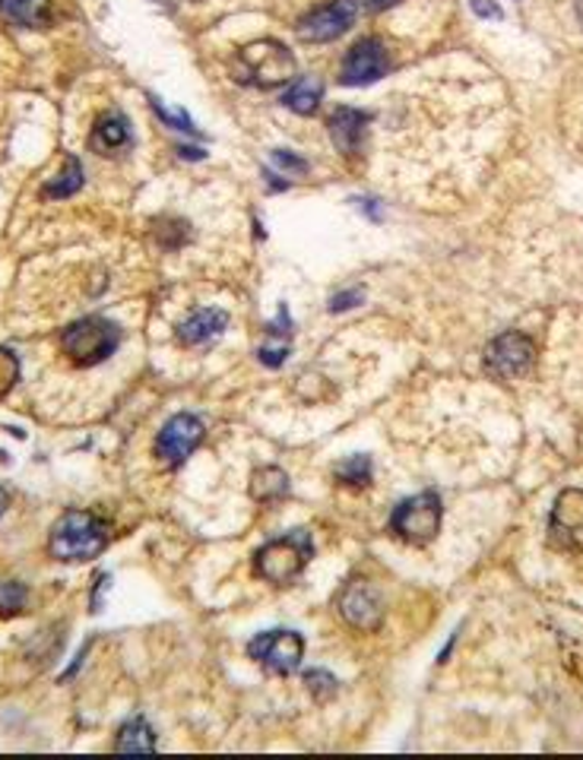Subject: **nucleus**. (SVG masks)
I'll return each mask as SVG.
<instances>
[{
    "label": "nucleus",
    "mask_w": 583,
    "mask_h": 760,
    "mask_svg": "<svg viewBox=\"0 0 583 760\" xmlns=\"http://www.w3.org/2000/svg\"><path fill=\"white\" fill-rule=\"evenodd\" d=\"M311 558V536L305 529L289 533L282 539H273L270 546H264L254 554V571L257 577H264L267 583L285 586L302 574V568Z\"/></svg>",
    "instance_id": "7ed1b4c3"
},
{
    "label": "nucleus",
    "mask_w": 583,
    "mask_h": 760,
    "mask_svg": "<svg viewBox=\"0 0 583 760\" xmlns=\"http://www.w3.org/2000/svg\"><path fill=\"white\" fill-rule=\"evenodd\" d=\"M473 10L486 20H501V7L491 3V0H473Z\"/></svg>",
    "instance_id": "c85d7f7f"
},
{
    "label": "nucleus",
    "mask_w": 583,
    "mask_h": 760,
    "mask_svg": "<svg viewBox=\"0 0 583 760\" xmlns=\"http://www.w3.org/2000/svg\"><path fill=\"white\" fill-rule=\"evenodd\" d=\"M549 539L561 551H583V491L564 488L549 519Z\"/></svg>",
    "instance_id": "6e6552de"
},
{
    "label": "nucleus",
    "mask_w": 583,
    "mask_h": 760,
    "mask_svg": "<svg viewBox=\"0 0 583 760\" xmlns=\"http://www.w3.org/2000/svg\"><path fill=\"white\" fill-rule=\"evenodd\" d=\"M26 586L23 583H0V618H10V615H20L26 608Z\"/></svg>",
    "instance_id": "5701e85b"
},
{
    "label": "nucleus",
    "mask_w": 583,
    "mask_h": 760,
    "mask_svg": "<svg viewBox=\"0 0 583 760\" xmlns=\"http://www.w3.org/2000/svg\"><path fill=\"white\" fill-rule=\"evenodd\" d=\"M20 381V362L10 349H0V396H7Z\"/></svg>",
    "instance_id": "b1692460"
},
{
    "label": "nucleus",
    "mask_w": 583,
    "mask_h": 760,
    "mask_svg": "<svg viewBox=\"0 0 583 760\" xmlns=\"http://www.w3.org/2000/svg\"><path fill=\"white\" fill-rule=\"evenodd\" d=\"M305 681H307V688H311L314 694H320V698L337 694V678H334V675H327V671H307Z\"/></svg>",
    "instance_id": "a878e982"
},
{
    "label": "nucleus",
    "mask_w": 583,
    "mask_h": 760,
    "mask_svg": "<svg viewBox=\"0 0 583 760\" xmlns=\"http://www.w3.org/2000/svg\"><path fill=\"white\" fill-rule=\"evenodd\" d=\"M355 304H362V292H342V295H334L330 311L339 314V311H349V307H355Z\"/></svg>",
    "instance_id": "cd10ccee"
},
{
    "label": "nucleus",
    "mask_w": 583,
    "mask_h": 760,
    "mask_svg": "<svg viewBox=\"0 0 583 760\" xmlns=\"http://www.w3.org/2000/svg\"><path fill=\"white\" fill-rule=\"evenodd\" d=\"M267 346H260V362L267 367H279L289 355V342H292V330H289V314L285 307L279 311V320L273 327H267Z\"/></svg>",
    "instance_id": "a211bd4d"
},
{
    "label": "nucleus",
    "mask_w": 583,
    "mask_h": 760,
    "mask_svg": "<svg viewBox=\"0 0 583 760\" xmlns=\"http://www.w3.org/2000/svg\"><path fill=\"white\" fill-rule=\"evenodd\" d=\"M203 441V425L200 419L194 416H175L168 419L165 428L159 431V441H155V456L168 466H182L190 451H197V444Z\"/></svg>",
    "instance_id": "9b49d317"
},
{
    "label": "nucleus",
    "mask_w": 583,
    "mask_h": 760,
    "mask_svg": "<svg viewBox=\"0 0 583 760\" xmlns=\"http://www.w3.org/2000/svg\"><path fill=\"white\" fill-rule=\"evenodd\" d=\"M337 479L339 482H346V486H369L371 479V459L369 456H352V459H346V463H339L337 466Z\"/></svg>",
    "instance_id": "4be33fe9"
},
{
    "label": "nucleus",
    "mask_w": 583,
    "mask_h": 760,
    "mask_svg": "<svg viewBox=\"0 0 583 760\" xmlns=\"http://www.w3.org/2000/svg\"><path fill=\"white\" fill-rule=\"evenodd\" d=\"M225 324H229V314H225V311H219V307H203V311H194L185 324L178 327V339H182L185 346H200V342H207V339L222 334Z\"/></svg>",
    "instance_id": "4468645a"
},
{
    "label": "nucleus",
    "mask_w": 583,
    "mask_h": 760,
    "mask_svg": "<svg viewBox=\"0 0 583 760\" xmlns=\"http://www.w3.org/2000/svg\"><path fill=\"white\" fill-rule=\"evenodd\" d=\"M250 494L257 501H277V498H285L289 494V476L277 469V466H267V469H257L250 476Z\"/></svg>",
    "instance_id": "aec40b11"
},
{
    "label": "nucleus",
    "mask_w": 583,
    "mask_h": 760,
    "mask_svg": "<svg viewBox=\"0 0 583 760\" xmlns=\"http://www.w3.org/2000/svg\"><path fill=\"white\" fill-rule=\"evenodd\" d=\"M115 748H118L121 755H153L155 738L153 729L147 726V720H130V723H124L121 732H118Z\"/></svg>",
    "instance_id": "6ab92c4d"
},
{
    "label": "nucleus",
    "mask_w": 583,
    "mask_h": 760,
    "mask_svg": "<svg viewBox=\"0 0 583 760\" xmlns=\"http://www.w3.org/2000/svg\"><path fill=\"white\" fill-rule=\"evenodd\" d=\"M292 77H295V58L279 42H270V38L254 42V45L242 48V55H238V77L235 80H242V83L273 90Z\"/></svg>",
    "instance_id": "f03ea898"
},
{
    "label": "nucleus",
    "mask_w": 583,
    "mask_h": 760,
    "mask_svg": "<svg viewBox=\"0 0 583 760\" xmlns=\"http://www.w3.org/2000/svg\"><path fill=\"white\" fill-rule=\"evenodd\" d=\"M7 507H10V494H7V491L0 488V517L7 514Z\"/></svg>",
    "instance_id": "7c9ffc66"
},
{
    "label": "nucleus",
    "mask_w": 583,
    "mask_h": 760,
    "mask_svg": "<svg viewBox=\"0 0 583 760\" xmlns=\"http://www.w3.org/2000/svg\"><path fill=\"white\" fill-rule=\"evenodd\" d=\"M390 529L397 533L399 539H406L412 546H429L431 539L441 533V501H438V494L425 491V494L406 498L390 517Z\"/></svg>",
    "instance_id": "39448f33"
},
{
    "label": "nucleus",
    "mask_w": 583,
    "mask_h": 760,
    "mask_svg": "<svg viewBox=\"0 0 583 760\" xmlns=\"http://www.w3.org/2000/svg\"><path fill=\"white\" fill-rule=\"evenodd\" d=\"M362 3L359 0H330L327 7H317L299 23V38L305 42H330L349 30L359 16Z\"/></svg>",
    "instance_id": "9d476101"
},
{
    "label": "nucleus",
    "mask_w": 583,
    "mask_h": 760,
    "mask_svg": "<svg viewBox=\"0 0 583 760\" xmlns=\"http://www.w3.org/2000/svg\"><path fill=\"white\" fill-rule=\"evenodd\" d=\"M536 362V346L523 334H501L486 349V371L498 381H517Z\"/></svg>",
    "instance_id": "423d86ee"
},
{
    "label": "nucleus",
    "mask_w": 583,
    "mask_h": 760,
    "mask_svg": "<svg viewBox=\"0 0 583 760\" xmlns=\"http://www.w3.org/2000/svg\"><path fill=\"white\" fill-rule=\"evenodd\" d=\"M127 143H130V130H127V121H124L121 115H102L95 121L93 133H90V147L98 155H115Z\"/></svg>",
    "instance_id": "dca6fc26"
},
{
    "label": "nucleus",
    "mask_w": 583,
    "mask_h": 760,
    "mask_svg": "<svg viewBox=\"0 0 583 760\" xmlns=\"http://www.w3.org/2000/svg\"><path fill=\"white\" fill-rule=\"evenodd\" d=\"M112 533H108V523H102L93 514L86 511H67L55 526H51V536H48V551L51 558L58 561H90L95 554H102L105 546H108Z\"/></svg>",
    "instance_id": "f257e3e1"
},
{
    "label": "nucleus",
    "mask_w": 583,
    "mask_h": 760,
    "mask_svg": "<svg viewBox=\"0 0 583 760\" xmlns=\"http://www.w3.org/2000/svg\"><path fill=\"white\" fill-rule=\"evenodd\" d=\"M339 611L359 631H377L384 621V603H381L377 589L369 586L365 580H352L346 586V593L339 596Z\"/></svg>",
    "instance_id": "f8f14e48"
},
{
    "label": "nucleus",
    "mask_w": 583,
    "mask_h": 760,
    "mask_svg": "<svg viewBox=\"0 0 583 760\" xmlns=\"http://www.w3.org/2000/svg\"><path fill=\"white\" fill-rule=\"evenodd\" d=\"M387 70H390L387 48L377 38H362L349 48L339 80L346 86H369V83H377Z\"/></svg>",
    "instance_id": "1a4fd4ad"
},
{
    "label": "nucleus",
    "mask_w": 583,
    "mask_h": 760,
    "mask_svg": "<svg viewBox=\"0 0 583 760\" xmlns=\"http://www.w3.org/2000/svg\"><path fill=\"white\" fill-rule=\"evenodd\" d=\"M153 112L159 115V121H165L168 127H175V130H185V133H197V127H194V121H190L187 115L162 108V102H155V98H153Z\"/></svg>",
    "instance_id": "393cba45"
},
{
    "label": "nucleus",
    "mask_w": 583,
    "mask_h": 760,
    "mask_svg": "<svg viewBox=\"0 0 583 760\" xmlns=\"http://www.w3.org/2000/svg\"><path fill=\"white\" fill-rule=\"evenodd\" d=\"M118 327L105 317H83L77 324H70L61 336L63 352L70 355L73 365H98L105 362L115 346H118Z\"/></svg>",
    "instance_id": "20e7f679"
},
{
    "label": "nucleus",
    "mask_w": 583,
    "mask_h": 760,
    "mask_svg": "<svg viewBox=\"0 0 583 760\" xmlns=\"http://www.w3.org/2000/svg\"><path fill=\"white\" fill-rule=\"evenodd\" d=\"M0 16L23 30H42L51 20V0H0Z\"/></svg>",
    "instance_id": "2eb2a0df"
},
{
    "label": "nucleus",
    "mask_w": 583,
    "mask_h": 760,
    "mask_svg": "<svg viewBox=\"0 0 583 760\" xmlns=\"http://www.w3.org/2000/svg\"><path fill=\"white\" fill-rule=\"evenodd\" d=\"M330 127V137H334V147L346 155H355L362 152V143H365V127H369V115L359 112V108H337L334 118L327 121Z\"/></svg>",
    "instance_id": "ddd939ff"
},
{
    "label": "nucleus",
    "mask_w": 583,
    "mask_h": 760,
    "mask_svg": "<svg viewBox=\"0 0 583 760\" xmlns=\"http://www.w3.org/2000/svg\"><path fill=\"white\" fill-rule=\"evenodd\" d=\"M83 187V165H80V159L77 155H67L63 159V168L58 178H51V182L45 184V197H70V194H77Z\"/></svg>",
    "instance_id": "412c9836"
},
{
    "label": "nucleus",
    "mask_w": 583,
    "mask_h": 760,
    "mask_svg": "<svg viewBox=\"0 0 583 760\" xmlns=\"http://www.w3.org/2000/svg\"><path fill=\"white\" fill-rule=\"evenodd\" d=\"M359 3H362V10H369V13H381V10L394 7L399 0H359Z\"/></svg>",
    "instance_id": "c756f323"
},
{
    "label": "nucleus",
    "mask_w": 583,
    "mask_h": 760,
    "mask_svg": "<svg viewBox=\"0 0 583 760\" xmlns=\"http://www.w3.org/2000/svg\"><path fill=\"white\" fill-rule=\"evenodd\" d=\"M273 162H277V165H282L285 172H299V175H305L307 172L305 159H299V155H289L285 150L273 152Z\"/></svg>",
    "instance_id": "bb28decb"
},
{
    "label": "nucleus",
    "mask_w": 583,
    "mask_h": 760,
    "mask_svg": "<svg viewBox=\"0 0 583 760\" xmlns=\"http://www.w3.org/2000/svg\"><path fill=\"white\" fill-rule=\"evenodd\" d=\"M320 95H324V83L317 77H299L282 95V105L299 112V115H314L320 105Z\"/></svg>",
    "instance_id": "f3484780"
},
{
    "label": "nucleus",
    "mask_w": 583,
    "mask_h": 760,
    "mask_svg": "<svg viewBox=\"0 0 583 760\" xmlns=\"http://www.w3.org/2000/svg\"><path fill=\"white\" fill-rule=\"evenodd\" d=\"M302 653H305V640L295 631H270L254 638L247 646V656L273 675H292L302 663Z\"/></svg>",
    "instance_id": "0eeeda50"
}]
</instances>
